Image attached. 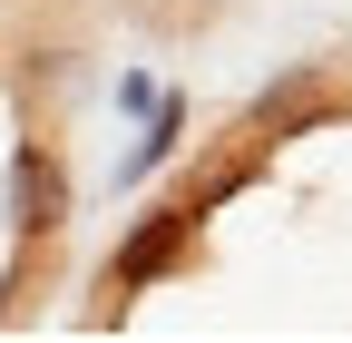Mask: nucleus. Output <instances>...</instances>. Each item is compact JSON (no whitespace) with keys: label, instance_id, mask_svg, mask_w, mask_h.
<instances>
[{"label":"nucleus","instance_id":"nucleus-2","mask_svg":"<svg viewBox=\"0 0 352 343\" xmlns=\"http://www.w3.org/2000/svg\"><path fill=\"white\" fill-rule=\"evenodd\" d=\"M186 206H166V216H147V236H127L118 245V265H108V294H127V284H157L166 265H176V255H186Z\"/></svg>","mask_w":352,"mask_h":343},{"label":"nucleus","instance_id":"nucleus-1","mask_svg":"<svg viewBox=\"0 0 352 343\" xmlns=\"http://www.w3.org/2000/svg\"><path fill=\"white\" fill-rule=\"evenodd\" d=\"M10 226H20V245H50L69 226V167H59L50 138H20L10 147Z\"/></svg>","mask_w":352,"mask_h":343}]
</instances>
